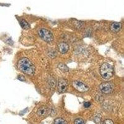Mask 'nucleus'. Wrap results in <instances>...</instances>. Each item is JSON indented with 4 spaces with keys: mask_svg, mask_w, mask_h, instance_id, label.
Instances as JSON below:
<instances>
[{
    "mask_svg": "<svg viewBox=\"0 0 124 124\" xmlns=\"http://www.w3.org/2000/svg\"><path fill=\"white\" fill-rule=\"evenodd\" d=\"M75 124H85V122L81 118H77L75 120Z\"/></svg>",
    "mask_w": 124,
    "mask_h": 124,
    "instance_id": "obj_14",
    "label": "nucleus"
},
{
    "mask_svg": "<svg viewBox=\"0 0 124 124\" xmlns=\"http://www.w3.org/2000/svg\"><path fill=\"white\" fill-rule=\"evenodd\" d=\"M20 25L22 27V28L25 30H27L30 28V25L28 23L25 21V20H21L20 21Z\"/></svg>",
    "mask_w": 124,
    "mask_h": 124,
    "instance_id": "obj_10",
    "label": "nucleus"
},
{
    "mask_svg": "<svg viewBox=\"0 0 124 124\" xmlns=\"http://www.w3.org/2000/svg\"><path fill=\"white\" fill-rule=\"evenodd\" d=\"M122 27V24L120 23H117V22H115L111 24L110 26V29H111L112 31L114 32H117L120 31V29Z\"/></svg>",
    "mask_w": 124,
    "mask_h": 124,
    "instance_id": "obj_8",
    "label": "nucleus"
},
{
    "mask_svg": "<svg viewBox=\"0 0 124 124\" xmlns=\"http://www.w3.org/2000/svg\"><path fill=\"white\" fill-rule=\"evenodd\" d=\"M91 106V103L89 102H85V103H84V107H86V108H87V107H89Z\"/></svg>",
    "mask_w": 124,
    "mask_h": 124,
    "instance_id": "obj_16",
    "label": "nucleus"
},
{
    "mask_svg": "<svg viewBox=\"0 0 124 124\" xmlns=\"http://www.w3.org/2000/svg\"><path fill=\"white\" fill-rule=\"evenodd\" d=\"M102 124H114L112 120H110V119H106V120H105L103 122Z\"/></svg>",
    "mask_w": 124,
    "mask_h": 124,
    "instance_id": "obj_15",
    "label": "nucleus"
},
{
    "mask_svg": "<svg viewBox=\"0 0 124 124\" xmlns=\"http://www.w3.org/2000/svg\"><path fill=\"white\" fill-rule=\"evenodd\" d=\"M101 120V117L99 114H97L94 117V121L97 124H100Z\"/></svg>",
    "mask_w": 124,
    "mask_h": 124,
    "instance_id": "obj_12",
    "label": "nucleus"
},
{
    "mask_svg": "<svg viewBox=\"0 0 124 124\" xmlns=\"http://www.w3.org/2000/svg\"><path fill=\"white\" fill-rule=\"evenodd\" d=\"M73 86L76 90L81 93L86 92L89 90V87L86 84L79 81H75L73 82Z\"/></svg>",
    "mask_w": 124,
    "mask_h": 124,
    "instance_id": "obj_4",
    "label": "nucleus"
},
{
    "mask_svg": "<svg viewBox=\"0 0 124 124\" xmlns=\"http://www.w3.org/2000/svg\"><path fill=\"white\" fill-rule=\"evenodd\" d=\"M18 79H19L20 81H24L25 80V77L23 75H20V76H18Z\"/></svg>",
    "mask_w": 124,
    "mask_h": 124,
    "instance_id": "obj_17",
    "label": "nucleus"
},
{
    "mask_svg": "<svg viewBox=\"0 0 124 124\" xmlns=\"http://www.w3.org/2000/svg\"><path fill=\"white\" fill-rule=\"evenodd\" d=\"M58 67H59L60 69L62 70V71H65V72L67 71L68 70V67H67L66 65H63V64H60V65H59Z\"/></svg>",
    "mask_w": 124,
    "mask_h": 124,
    "instance_id": "obj_13",
    "label": "nucleus"
},
{
    "mask_svg": "<svg viewBox=\"0 0 124 124\" xmlns=\"http://www.w3.org/2000/svg\"><path fill=\"white\" fill-rule=\"evenodd\" d=\"M39 35L42 39L46 42H51L54 40V35L52 33L45 29H41L39 31Z\"/></svg>",
    "mask_w": 124,
    "mask_h": 124,
    "instance_id": "obj_3",
    "label": "nucleus"
},
{
    "mask_svg": "<svg viewBox=\"0 0 124 124\" xmlns=\"http://www.w3.org/2000/svg\"><path fill=\"white\" fill-rule=\"evenodd\" d=\"M48 112L47 110V108L45 107V106H42L41 107L39 108V109L37 111V116L41 117V116H44L45 115H46V114Z\"/></svg>",
    "mask_w": 124,
    "mask_h": 124,
    "instance_id": "obj_9",
    "label": "nucleus"
},
{
    "mask_svg": "<svg viewBox=\"0 0 124 124\" xmlns=\"http://www.w3.org/2000/svg\"><path fill=\"white\" fill-rule=\"evenodd\" d=\"M99 89L102 93L109 94L113 91V86L109 83H103L99 86Z\"/></svg>",
    "mask_w": 124,
    "mask_h": 124,
    "instance_id": "obj_5",
    "label": "nucleus"
},
{
    "mask_svg": "<svg viewBox=\"0 0 124 124\" xmlns=\"http://www.w3.org/2000/svg\"><path fill=\"white\" fill-rule=\"evenodd\" d=\"M68 87V83L65 79H60L58 81V90L59 93H65Z\"/></svg>",
    "mask_w": 124,
    "mask_h": 124,
    "instance_id": "obj_6",
    "label": "nucleus"
},
{
    "mask_svg": "<svg viewBox=\"0 0 124 124\" xmlns=\"http://www.w3.org/2000/svg\"><path fill=\"white\" fill-rule=\"evenodd\" d=\"M60 52L62 54H66L69 50V45L65 42H62L58 45Z\"/></svg>",
    "mask_w": 124,
    "mask_h": 124,
    "instance_id": "obj_7",
    "label": "nucleus"
},
{
    "mask_svg": "<svg viewBox=\"0 0 124 124\" xmlns=\"http://www.w3.org/2000/svg\"><path fill=\"white\" fill-rule=\"evenodd\" d=\"M100 74L104 79H110L114 74L113 67L107 63H103L100 68Z\"/></svg>",
    "mask_w": 124,
    "mask_h": 124,
    "instance_id": "obj_2",
    "label": "nucleus"
},
{
    "mask_svg": "<svg viewBox=\"0 0 124 124\" xmlns=\"http://www.w3.org/2000/svg\"><path fill=\"white\" fill-rule=\"evenodd\" d=\"M54 124H67V122L63 118H57L54 120Z\"/></svg>",
    "mask_w": 124,
    "mask_h": 124,
    "instance_id": "obj_11",
    "label": "nucleus"
},
{
    "mask_svg": "<svg viewBox=\"0 0 124 124\" xmlns=\"http://www.w3.org/2000/svg\"><path fill=\"white\" fill-rule=\"evenodd\" d=\"M18 66L20 70L27 75H32L35 73V66L27 58H23L19 61Z\"/></svg>",
    "mask_w": 124,
    "mask_h": 124,
    "instance_id": "obj_1",
    "label": "nucleus"
}]
</instances>
